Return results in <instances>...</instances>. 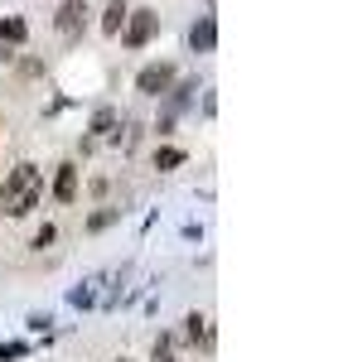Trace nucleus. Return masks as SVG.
<instances>
[{
	"instance_id": "1",
	"label": "nucleus",
	"mask_w": 348,
	"mask_h": 362,
	"mask_svg": "<svg viewBox=\"0 0 348 362\" xmlns=\"http://www.w3.org/2000/svg\"><path fill=\"white\" fill-rule=\"evenodd\" d=\"M39 198H44V174L39 165H15L5 174V189H0V208L10 213V218H29L34 208H39Z\"/></svg>"
},
{
	"instance_id": "2",
	"label": "nucleus",
	"mask_w": 348,
	"mask_h": 362,
	"mask_svg": "<svg viewBox=\"0 0 348 362\" xmlns=\"http://www.w3.org/2000/svg\"><path fill=\"white\" fill-rule=\"evenodd\" d=\"M116 280H121V276H92V280H87V285H78V290H73L68 300H73V305H78V309L116 305Z\"/></svg>"
},
{
	"instance_id": "3",
	"label": "nucleus",
	"mask_w": 348,
	"mask_h": 362,
	"mask_svg": "<svg viewBox=\"0 0 348 362\" xmlns=\"http://www.w3.org/2000/svg\"><path fill=\"white\" fill-rule=\"evenodd\" d=\"M121 29H126V34H121L126 49H145V44L155 39V29H160V15H155V10H131Z\"/></svg>"
},
{
	"instance_id": "4",
	"label": "nucleus",
	"mask_w": 348,
	"mask_h": 362,
	"mask_svg": "<svg viewBox=\"0 0 348 362\" xmlns=\"http://www.w3.org/2000/svg\"><path fill=\"white\" fill-rule=\"evenodd\" d=\"M170 87H174V63H150V68H141V78H136V92L141 97H160Z\"/></svg>"
},
{
	"instance_id": "5",
	"label": "nucleus",
	"mask_w": 348,
	"mask_h": 362,
	"mask_svg": "<svg viewBox=\"0 0 348 362\" xmlns=\"http://www.w3.org/2000/svg\"><path fill=\"white\" fill-rule=\"evenodd\" d=\"M83 20H87V0H63L58 15H54V29L63 39H78L83 34Z\"/></svg>"
},
{
	"instance_id": "6",
	"label": "nucleus",
	"mask_w": 348,
	"mask_h": 362,
	"mask_svg": "<svg viewBox=\"0 0 348 362\" xmlns=\"http://www.w3.org/2000/svg\"><path fill=\"white\" fill-rule=\"evenodd\" d=\"M213 44H218V20L213 15H199V25L189 29V49L194 54H213Z\"/></svg>"
},
{
	"instance_id": "7",
	"label": "nucleus",
	"mask_w": 348,
	"mask_h": 362,
	"mask_svg": "<svg viewBox=\"0 0 348 362\" xmlns=\"http://www.w3.org/2000/svg\"><path fill=\"white\" fill-rule=\"evenodd\" d=\"M54 198H58V203H78V165H58Z\"/></svg>"
},
{
	"instance_id": "8",
	"label": "nucleus",
	"mask_w": 348,
	"mask_h": 362,
	"mask_svg": "<svg viewBox=\"0 0 348 362\" xmlns=\"http://www.w3.org/2000/svg\"><path fill=\"white\" fill-rule=\"evenodd\" d=\"M184 324H189V338H194L203 353H208V348H213V319H208V314H189Z\"/></svg>"
},
{
	"instance_id": "9",
	"label": "nucleus",
	"mask_w": 348,
	"mask_h": 362,
	"mask_svg": "<svg viewBox=\"0 0 348 362\" xmlns=\"http://www.w3.org/2000/svg\"><path fill=\"white\" fill-rule=\"evenodd\" d=\"M25 39H29V25L20 20V15L0 20V49H5V44H25Z\"/></svg>"
},
{
	"instance_id": "10",
	"label": "nucleus",
	"mask_w": 348,
	"mask_h": 362,
	"mask_svg": "<svg viewBox=\"0 0 348 362\" xmlns=\"http://www.w3.org/2000/svg\"><path fill=\"white\" fill-rule=\"evenodd\" d=\"M126 15H131V10H126V0H112V5H107V15H102V34H121Z\"/></svg>"
},
{
	"instance_id": "11",
	"label": "nucleus",
	"mask_w": 348,
	"mask_h": 362,
	"mask_svg": "<svg viewBox=\"0 0 348 362\" xmlns=\"http://www.w3.org/2000/svg\"><path fill=\"white\" fill-rule=\"evenodd\" d=\"M116 126H121V116L112 112V107H102V112L92 116V140H102V136H112Z\"/></svg>"
},
{
	"instance_id": "12",
	"label": "nucleus",
	"mask_w": 348,
	"mask_h": 362,
	"mask_svg": "<svg viewBox=\"0 0 348 362\" xmlns=\"http://www.w3.org/2000/svg\"><path fill=\"white\" fill-rule=\"evenodd\" d=\"M184 160H189V155H184V150H174V145H160V150H155V169H160V174L179 169Z\"/></svg>"
},
{
	"instance_id": "13",
	"label": "nucleus",
	"mask_w": 348,
	"mask_h": 362,
	"mask_svg": "<svg viewBox=\"0 0 348 362\" xmlns=\"http://www.w3.org/2000/svg\"><path fill=\"white\" fill-rule=\"evenodd\" d=\"M112 223H121V208H97L83 227H87V232H102V227H112Z\"/></svg>"
},
{
	"instance_id": "14",
	"label": "nucleus",
	"mask_w": 348,
	"mask_h": 362,
	"mask_svg": "<svg viewBox=\"0 0 348 362\" xmlns=\"http://www.w3.org/2000/svg\"><path fill=\"white\" fill-rule=\"evenodd\" d=\"M54 242H58V227H54V223H44L39 232H34V242H29V247H39V251H44V247H54Z\"/></svg>"
},
{
	"instance_id": "15",
	"label": "nucleus",
	"mask_w": 348,
	"mask_h": 362,
	"mask_svg": "<svg viewBox=\"0 0 348 362\" xmlns=\"http://www.w3.org/2000/svg\"><path fill=\"white\" fill-rule=\"evenodd\" d=\"M170 343H174L170 334H160V343H155V362H179V358H174V348H170Z\"/></svg>"
},
{
	"instance_id": "16",
	"label": "nucleus",
	"mask_w": 348,
	"mask_h": 362,
	"mask_svg": "<svg viewBox=\"0 0 348 362\" xmlns=\"http://www.w3.org/2000/svg\"><path fill=\"white\" fill-rule=\"evenodd\" d=\"M25 353H29L25 343H5V348H0V362H5V358H25Z\"/></svg>"
}]
</instances>
